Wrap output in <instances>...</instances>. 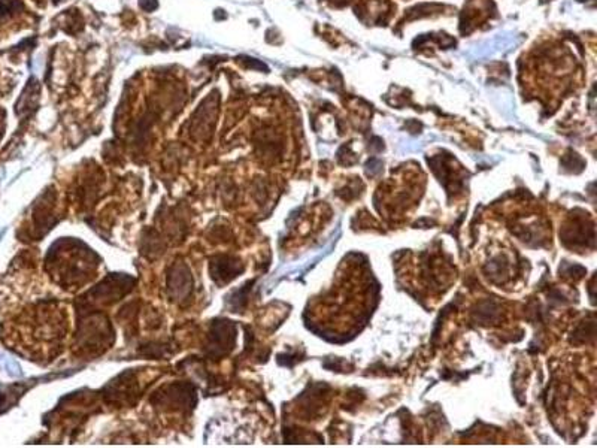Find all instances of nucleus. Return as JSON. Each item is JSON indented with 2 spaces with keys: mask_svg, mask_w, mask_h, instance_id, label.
<instances>
[{
  "mask_svg": "<svg viewBox=\"0 0 597 448\" xmlns=\"http://www.w3.org/2000/svg\"><path fill=\"white\" fill-rule=\"evenodd\" d=\"M21 4L18 0H0V16H4L7 13H12L15 9H18Z\"/></svg>",
  "mask_w": 597,
  "mask_h": 448,
  "instance_id": "1",
  "label": "nucleus"
}]
</instances>
